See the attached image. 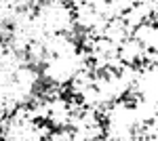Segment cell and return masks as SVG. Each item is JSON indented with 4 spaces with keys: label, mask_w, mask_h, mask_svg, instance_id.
I'll use <instances>...</instances> for the list:
<instances>
[{
    "label": "cell",
    "mask_w": 158,
    "mask_h": 141,
    "mask_svg": "<svg viewBox=\"0 0 158 141\" xmlns=\"http://www.w3.org/2000/svg\"><path fill=\"white\" fill-rule=\"evenodd\" d=\"M72 141H86L85 131H74L72 133Z\"/></svg>",
    "instance_id": "cell-2"
},
{
    "label": "cell",
    "mask_w": 158,
    "mask_h": 141,
    "mask_svg": "<svg viewBox=\"0 0 158 141\" xmlns=\"http://www.w3.org/2000/svg\"><path fill=\"white\" fill-rule=\"evenodd\" d=\"M143 55H146V48L141 42H137L133 38H129L120 48H118V57L124 65H137L143 61Z\"/></svg>",
    "instance_id": "cell-1"
}]
</instances>
